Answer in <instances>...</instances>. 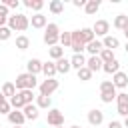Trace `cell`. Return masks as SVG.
Segmentation results:
<instances>
[{"label": "cell", "instance_id": "49", "mask_svg": "<svg viewBox=\"0 0 128 128\" xmlns=\"http://www.w3.org/2000/svg\"><path fill=\"white\" fill-rule=\"evenodd\" d=\"M16 128H24V126H16Z\"/></svg>", "mask_w": 128, "mask_h": 128}, {"label": "cell", "instance_id": "7", "mask_svg": "<svg viewBox=\"0 0 128 128\" xmlns=\"http://www.w3.org/2000/svg\"><path fill=\"white\" fill-rule=\"evenodd\" d=\"M116 100H118V114L126 118L128 116V94L120 92V94H116Z\"/></svg>", "mask_w": 128, "mask_h": 128}, {"label": "cell", "instance_id": "12", "mask_svg": "<svg viewBox=\"0 0 128 128\" xmlns=\"http://www.w3.org/2000/svg\"><path fill=\"white\" fill-rule=\"evenodd\" d=\"M8 120H10V124H14V126H22L26 118H24L22 110H10V114H8Z\"/></svg>", "mask_w": 128, "mask_h": 128}, {"label": "cell", "instance_id": "50", "mask_svg": "<svg viewBox=\"0 0 128 128\" xmlns=\"http://www.w3.org/2000/svg\"><path fill=\"white\" fill-rule=\"evenodd\" d=\"M56 128H62V126H56Z\"/></svg>", "mask_w": 128, "mask_h": 128}, {"label": "cell", "instance_id": "19", "mask_svg": "<svg viewBox=\"0 0 128 128\" xmlns=\"http://www.w3.org/2000/svg\"><path fill=\"white\" fill-rule=\"evenodd\" d=\"M70 66H72V68H76V70H80V68H84V66H86V58H84L82 54H74V56L70 58Z\"/></svg>", "mask_w": 128, "mask_h": 128}, {"label": "cell", "instance_id": "36", "mask_svg": "<svg viewBox=\"0 0 128 128\" xmlns=\"http://www.w3.org/2000/svg\"><path fill=\"white\" fill-rule=\"evenodd\" d=\"M90 78H92V72H90V70H88L86 66L78 70V80H82V82H86V80H90Z\"/></svg>", "mask_w": 128, "mask_h": 128}, {"label": "cell", "instance_id": "48", "mask_svg": "<svg viewBox=\"0 0 128 128\" xmlns=\"http://www.w3.org/2000/svg\"><path fill=\"white\" fill-rule=\"evenodd\" d=\"M70 128H82V126H70Z\"/></svg>", "mask_w": 128, "mask_h": 128}, {"label": "cell", "instance_id": "47", "mask_svg": "<svg viewBox=\"0 0 128 128\" xmlns=\"http://www.w3.org/2000/svg\"><path fill=\"white\" fill-rule=\"evenodd\" d=\"M124 50H126V52H128V42H126V46H124Z\"/></svg>", "mask_w": 128, "mask_h": 128}, {"label": "cell", "instance_id": "37", "mask_svg": "<svg viewBox=\"0 0 128 128\" xmlns=\"http://www.w3.org/2000/svg\"><path fill=\"white\" fill-rule=\"evenodd\" d=\"M6 22H8V8H6L4 4H0V28H2Z\"/></svg>", "mask_w": 128, "mask_h": 128}, {"label": "cell", "instance_id": "27", "mask_svg": "<svg viewBox=\"0 0 128 128\" xmlns=\"http://www.w3.org/2000/svg\"><path fill=\"white\" fill-rule=\"evenodd\" d=\"M114 26H116L118 30H124V28L128 26V16H126V14H118V16L114 18Z\"/></svg>", "mask_w": 128, "mask_h": 128}, {"label": "cell", "instance_id": "14", "mask_svg": "<svg viewBox=\"0 0 128 128\" xmlns=\"http://www.w3.org/2000/svg\"><path fill=\"white\" fill-rule=\"evenodd\" d=\"M26 68H28V74L36 76L38 72H42V62H40L38 58H30V60H28V64H26Z\"/></svg>", "mask_w": 128, "mask_h": 128}, {"label": "cell", "instance_id": "46", "mask_svg": "<svg viewBox=\"0 0 128 128\" xmlns=\"http://www.w3.org/2000/svg\"><path fill=\"white\" fill-rule=\"evenodd\" d=\"M124 36H126V38H128V26H126V28H124Z\"/></svg>", "mask_w": 128, "mask_h": 128}, {"label": "cell", "instance_id": "28", "mask_svg": "<svg viewBox=\"0 0 128 128\" xmlns=\"http://www.w3.org/2000/svg\"><path fill=\"white\" fill-rule=\"evenodd\" d=\"M80 38H82L84 44L92 42V40H94V32H92V28H82V30H80Z\"/></svg>", "mask_w": 128, "mask_h": 128}, {"label": "cell", "instance_id": "9", "mask_svg": "<svg viewBox=\"0 0 128 128\" xmlns=\"http://www.w3.org/2000/svg\"><path fill=\"white\" fill-rule=\"evenodd\" d=\"M112 84H114V88H126V86H128V74L116 72V74L112 76Z\"/></svg>", "mask_w": 128, "mask_h": 128}, {"label": "cell", "instance_id": "44", "mask_svg": "<svg viewBox=\"0 0 128 128\" xmlns=\"http://www.w3.org/2000/svg\"><path fill=\"white\" fill-rule=\"evenodd\" d=\"M122 126H126V128H128V116L124 118V124H122Z\"/></svg>", "mask_w": 128, "mask_h": 128}, {"label": "cell", "instance_id": "29", "mask_svg": "<svg viewBox=\"0 0 128 128\" xmlns=\"http://www.w3.org/2000/svg\"><path fill=\"white\" fill-rule=\"evenodd\" d=\"M58 42L62 44V48H70V44H72V32H60V40Z\"/></svg>", "mask_w": 128, "mask_h": 128}, {"label": "cell", "instance_id": "41", "mask_svg": "<svg viewBox=\"0 0 128 128\" xmlns=\"http://www.w3.org/2000/svg\"><path fill=\"white\" fill-rule=\"evenodd\" d=\"M100 98H102V102H104V104H110V102L116 98V94H100Z\"/></svg>", "mask_w": 128, "mask_h": 128}, {"label": "cell", "instance_id": "31", "mask_svg": "<svg viewBox=\"0 0 128 128\" xmlns=\"http://www.w3.org/2000/svg\"><path fill=\"white\" fill-rule=\"evenodd\" d=\"M10 106H12L14 110H22V108H24V102H22V96H20L18 92H16V94H14L12 98H10Z\"/></svg>", "mask_w": 128, "mask_h": 128}, {"label": "cell", "instance_id": "42", "mask_svg": "<svg viewBox=\"0 0 128 128\" xmlns=\"http://www.w3.org/2000/svg\"><path fill=\"white\" fill-rule=\"evenodd\" d=\"M108 128H122V124H120L118 120H112V122L108 124Z\"/></svg>", "mask_w": 128, "mask_h": 128}, {"label": "cell", "instance_id": "38", "mask_svg": "<svg viewBox=\"0 0 128 128\" xmlns=\"http://www.w3.org/2000/svg\"><path fill=\"white\" fill-rule=\"evenodd\" d=\"M10 36H12V30H10L8 26H2V28H0V40H8Z\"/></svg>", "mask_w": 128, "mask_h": 128}, {"label": "cell", "instance_id": "45", "mask_svg": "<svg viewBox=\"0 0 128 128\" xmlns=\"http://www.w3.org/2000/svg\"><path fill=\"white\" fill-rule=\"evenodd\" d=\"M4 100H6V98H4V96H2V92H0V104H2Z\"/></svg>", "mask_w": 128, "mask_h": 128}, {"label": "cell", "instance_id": "39", "mask_svg": "<svg viewBox=\"0 0 128 128\" xmlns=\"http://www.w3.org/2000/svg\"><path fill=\"white\" fill-rule=\"evenodd\" d=\"M10 110H12V106H10V102H2L0 104V114H10Z\"/></svg>", "mask_w": 128, "mask_h": 128}, {"label": "cell", "instance_id": "25", "mask_svg": "<svg viewBox=\"0 0 128 128\" xmlns=\"http://www.w3.org/2000/svg\"><path fill=\"white\" fill-rule=\"evenodd\" d=\"M98 58L102 60V64H106V62H112V60H114V50H108V48H102V52L98 54Z\"/></svg>", "mask_w": 128, "mask_h": 128}, {"label": "cell", "instance_id": "10", "mask_svg": "<svg viewBox=\"0 0 128 128\" xmlns=\"http://www.w3.org/2000/svg\"><path fill=\"white\" fill-rule=\"evenodd\" d=\"M88 122L92 124V126H100L102 122H104V114H102V110H90L88 112Z\"/></svg>", "mask_w": 128, "mask_h": 128}, {"label": "cell", "instance_id": "24", "mask_svg": "<svg viewBox=\"0 0 128 128\" xmlns=\"http://www.w3.org/2000/svg\"><path fill=\"white\" fill-rule=\"evenodd\" d=\"M48 8H50L52 14H62V12H64V2H62V0H52Z\"/></svg>", "mask_w": 128, "mask_h": 128}, {"label": "cell", "instance_id": "21", "mask_svg": "<svg viewBox=\"0 0 128 128\" xmlns=\"http://www.w3.org/2000/svg\"><path fill=\"white\" fill-rule=\"evenodd\" d=\"M42 72L46 74V78H54V74H56V64H54V62H42Z\"/></svg>", "mask_w": 128, "mask_h": 128}, {"label": "cell", "instance_id": "8", "mask_svg": "<svg viewBox=\"0 0 128 128\" xmlns=\"http://www.w3.org/2000/svg\"><path fill=\"white\" fill-rule=\"evenodd\" d=\"M108 30H110V24L106 20H96V24L92 26V32L96 36H108Z\"/></svg>", "mask_w": 128, "mask_h": 128}, {"label": "cell", "instance_id": "15", "mask_svg": "<svg viewBox=\"0 0 128 128\" xmlns=\"http://www.w3.org/2000/svg\"><path fill=\"white\" fill-rule=\"evenodd\" d=\"M102 70H104L106 74H112V76H114L116 72H120V62L114 58L112 62H106V64H102Z\"/></svg>", "mask_w": 128, "mask_h": 128}, {"label": "cell", "instance_id": "1", "mask_svg": "<svg viewBox=\"0 0 128 128\" xmlns=\"http://www.w3.org/2000/svg\"><path fill=\"white\" fill-rule=\"evenodd\" d=\"M36 84H38L36 76L28 74V72L18 74V76H16V80H14V88H16V90H34V88H36Z\"/></svg>", "mask_w": 128, "mask_h": 128}, {"label": "cell", "instance_id": "43", "mask_svg": "<svg viewBox=\"0 0 128 128\" xmlns=\"http://www.w3.org/2000/svg\"><path fill=\"white\" fill-rule=\"evenodd\" d=\"M72 4H74L76 8H80V6H86V0H74Z\"/></svg>", "mask_w": 128, "mask_h": 128}, {"label": "cell", "instance_id": "4", "mask_svg": "<svg viewBox=\"0 0 128 128\" xmlns=\"http://www.w3.org/2000/svg\"><path fill=\"white\" fill-rule=\"evenodd\" d=\"M46 122L50 124V126H62L64 124V114H62V110H58V108H50L48 110V116H46Z\"/></svg>", "mask_w": 128, "mask_h": 128}, {"label": "cell", "instance_id": "16", "mask_svg": "<svg viewBox=\"0 0 128 128\" xmlns=\"http://www.w3.org/2000/svg\"><path fill=\"white\" fill-rule=\"evenodd\" d=\"M102 48H104V46H102V42H100V40H92V42H88V44H86V50H88L92 56H98V54L102 52Z\"/></svg>", "mask_w": 128, "mask_h": 128}, {"label": "cell", "instance_id": "30", "mask_svg": "<svg viewBox=\"0 0 128 128\" xmlns=\"http://www.w3.org/2000/svg\"><path fill=\"white\" fill-rule=\"evenodd\" d=\"M48 54H50V58H54V60H60V58L64 56V48L56 44V46H52V48L48 50Z\"/></svg>", "mask_w": 128, "mask_h": 128}, {"label": "cell", "instance_id": "17", "mask_svg": "<svg viewBox=\"0 0 128 128\" xmlns=\"http://www.w3.org/2000/svg\"><path fill=\"white\" fill-rule=\"evenodd\" d=\"M54 64H56V72H60V74H66V72L72 68V66H70V60H68V58H64V56H62L60 60H56Z\"/></svg>", "mask_w": 128, "mask_h": 128}, {"label": "cell", "instance_id": "6", "mask_svg": "<svg viewBox=\"0 0 128 128\" xmlns=\"http://www.w3.org/2000/svg\"><path fill=\"white\" fill-rule=\"evenodd\" d=\"M70 48L74 50V54H82V50H86V44L80 38V30H74L72 32V44H70Z\"/></svg>", "mask_w": 128, "mask_h": 128}, {"label": "cell", "instance_id": "34", "mask_svg": "<svg viewBox=\"0 0 128 128\" xmlns=\"http://www.w3.org/2000/svg\"><path fill=\"white\" fill-rule=\"evenodd\" d=\"M18 94L22 96V102H24V106H26V104H32V100H34V92H32V90H20Z\"/></svg>", "mask_w": 128, "mask_h": 128}, {"label": "cell", "instance_id": "13", "mask_svg": "<svg viewBox=\"0 0 128 128\" xmlns=\"http://www.w3.org/2000/svg\"><path fill=\"white\" fill-rule=\"evenodd\" d=\"M86 68L94 74V72H98V70H102V60L98 58V56H90L88 60H86Z\"/></svg>", "mask_w": 128, "mask_h": 128}, {"label": "cell", "instance_id": "22", "mask_svg": "<svg viewBox=\"0 0 128 128\" xmlns=\"http://www.w3.org/2000/svg\"><path fill=\"white\" fill-rule=\"evenodd\" d=\"M84 8H86V14L92 16V14L98 12V8H100V0H86V6H84Z\"/></svg>", "mask_w": 128, "mask_h": 128}, {"label": "cell", "instance_id": "32", "mask_svg": "<svg viewBox=\"0 0 128 128\" xmlns=\"http://www.w3.org/2000/svg\"><path fill=\"white\" fill-rule=\"evenodd\" d=\"M24 6H26V8H32V10H36V12H40L42 6H44V2H42V0H24Z\"/></svg>", "mask_w": 128, "mask_h": 128}, {"label": "cell", "instance_id": "3", "mask_svg": "<svg viewBox=\"0 0 128 128\" xmlns=\"http://www.w3.org/2000/svg\"><path fill=\"white\" fill-rule=\"evenodd\" d=\"M58 40H60V28H58V24H48L46 26V32H44V42L52 48V46H56L58 44Z\"/></svg>", "mask_w": 128, "mask_h": 128}, {"label": "cell", "instance_id": "18", "mask_svg": "<svg viewBox=\"0 0 128 128\" xmlns=\"http://www.w3.org/2000/svg\"><path fill=\"white\" fill-rule=\"evenodd\" d=\"M102 46L104 48H108V50H114V48H118L120 46V42H118V38L116 36H104V40H102Z\"/></svg>", "mask_w": 128, "mask_h": 128}, {"label": "cell", "instance_id": "23", "mask_svg": "<svg viewBox=\"0 0 128 128\" xmlns=\"http://www.w3.org/2000/svg\"><path fill=\"white\" fill-rule=\"evenodd\" d=\"M100 94H116V88H114L112 80H104L100 84Z\"/></svg>", "mask_w": 128, "mask_h": 128}, {"label": "cell", "instance_id": "11", "mask_svg": "<svg viewBox=\"0 0 128 128\" xmlns=\"http://www.w3.org/2000/svg\"><path fill=\"white\" fill-rule=\"evenodd\" d=\"M22 114H24L26 120H36L38 118V106L36 104H26L22 108Z\"/></svg>", "mask_w": 128, "mask_h": 128}, {"label": "cell", "instance_id": "5", "mask_svg": "<svg viewBox=\"0 0 128 128\" xmlns=\"http://www.w3.org/2000/svg\"><path fill=\"white\" fill-rule=\"evenodd\" d=\"M54 90H58V80H54V78L42 80V84H40V94L42 96H50Z\"/></svg>", "mask_w": 128, "mask_h": 128}, {"label": "cell", "instance_id": "26", "mask_svg": "<svg viewBox=\"0 0 128 128\" xmlns=\"http://www.w3.org/2000/svg\"><path fill=\"white\" fill-rule=\"evenodd\" d=\"M16 94V88H14V82H6L4 86H2V96L4 98H12Z\"/></svg>", "mask_w": 128, "mask_h": 128}, {"label": "cell", "instance_id": "2", "mask_svg": "<svg viewBox=\"0 0 128 128\" xmlns=\"http://www.w3.org/2000/svg\"><path fill=\"white\" fill-rule=\"evenodd\" d=\"M28 26H30V20H28L26 14H14V16H8V28H10V30L24 32Z\"/></svg>", "mask_w": 128, "mask_h": 128}, {"label": "cell", "instance_id": "33", "mask_svg": "<svg viewBox=\"0 0 128 128\" xmlns=\"http://www.w3.org/2000/svg\"><path fill=\"white\" fill-rule=\"evenodd\" d=\"M28 46H30L28 36H24V34H22V36H16V48H18V50H26Z\"/></svg>", "mask_w": 128, "mask_h": 128}, {"label": "cell", "instance_id": "20", "mask_svg": "<svg viewBox=\"0 0 128 128\" xmlns=\"http://www.w3.org/2000/svg\"><path fill=\"white\" fill-rule=\"evenodd\" d=\"M30 22H32V28H44V26H46V16L38 12V14H34V16H32V20H30Z\"/></svg>", "mask_w": 128, "mask_h": 128}, {"label": "cell", "instance_id": "35", "mask_svg": "<svg viewBox=\"0 0 128 128\" xmlns=\"http://www.w3.org/2000/svg\"><path fill=\"white\" fill-rule=\"evenodd\" d=\"M50 104H52V100H50V96H38L36 98V106L38 108H50Z\"/></svg>", "mask_w": 128, "mask_h": 128}, {"label": "cell", "instance_id": "40", "mask_svg": "<svg viewBox=\"0 0 128 128\" xmlns=\"http://www.w3.org/2000/svg\"><path fill=\"white\" fill-rule=\"evenodd\" d=\"M2 4H4L6 8H18V6H20V2H18V0H4Z\"/></svg>", "mask_w": 128, "mask_h": 128}]
</instances>
